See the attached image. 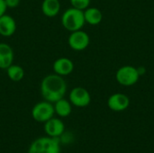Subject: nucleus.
Returning a JSON list of instances; mask_svg holds the SVG:
<instances>
[{
  "instance_id": "nucleus-1",
  "label": "nucleus",
  "mask_w": 154,
  "mask_h": 153,
  "mask_svg": "<svg viewBox=\"0 0 154 153\" xmlns=\"http://www.w3.org/2000/svg\"><path fill=\"white\" fill-rule=\"evenodd\" d=\"M40 91L44 100L53 104L64 97L67 92V83L63 77L55 73L50 74L42 79Z\"/></svg>"
},
{
  "instance_id": "nucleus-2",
  "label": "nucleus",
  "mask_w": 154,
  "mask_h": 153,
  "mask_svg": "<svg viewBox=\"0 0 154 153\" xmlns=\"http://www.w3.org/2000/svg\"><path fill=\"white\" fill-rule=\"evenodd\" d=\"M60 22L62 26L70 32L81 30L86 23L84 11L71 6L62 14Z\"/></svg>"
},
{
  "instance_id": "nucleus-3",
  "label": "nucleus",
  "mask_w": 154,
  "mask_h": 153,
  "mask_svg": "<svg viewBox=\"0 0 154 153\" xmlns=\"http://www.w3.org/2000/svg\"><path fill=\"white\" fill-rule=\"evenodd\" d=\"M28 153H60V142L50 136L37 138L31 143Z\"/></svg>"
},
{
  "instance_id": "nucleus-4",
  "label": "nucleus",
  "mask_w": 154,
  "mask_h": 153,
  "mask_svg": "<svg viewBox=\"0 0 154 153\" xmlns=\"http://www.w3.org/2000/svg\"><path fill=\"white\" fill-rule=\"evenodd\" d=\"M55 115L53 104L46 100L38 102L32 109V117L38 123L44 124Z\"/></svg>"
},
{
  "instance_id": "nucleus-5",
  "label": "nucleus",
  "mask_w": 154,
  "mask_h": 153,
  "mask_svg": "<svg viewBox=\"0 0 154 153\" xmlns=\"http://www.w3.org/2000/svg\"><path fill=\"white\" fill-rule=\"evenodd\" d=\"M140 75L137 68L130 65L121 67L116 73V79L117 83L125 87H131L136 84L139 80Z\"/></svg>"
},
{
  "instance_id": "nucleus-6",
  "label": "nucleus",
  "mask_w": 154,
  "mask_h": 153,
  "mask_svg": "<svg viewBox=\"0 0 154 153\" xmlns=\"http://www.w3.org/2000/svg\"><path fill=\"white\" fill-rule=\"evenodd\" d=\"M89 43V35L82 30L71 32L68 39L69 46L70 47V49L76 51H81L86 50L88 47Z\"/></svg>"
},
{
  "instance_id": "nucleus-7",
  "label": "nucleus",
  "mask_w": 154,
  "mask_h": 153,
  "mask_svg": "<svg viewBox=\"0 0 154 153\" xmlns=\"http://www.w3.org/2000/svg\"><path fill=\"white\" fill-rule=\"evenodd\" d=\"M69 100L74 106L86 107L91 102V96L86 88L82 87H76L69 92Z\"/></svg>"
},
{
  "instance_id": "nucleus-8",
  "label": "nucleus",
  "mask_w": 154,
  "mask_h": 153,
  "mask_svg": "<svg viewBox=\"0 0 154 153\" xmlns=\"http://www.w3.org/2000/svg\"><path fill=\"white\" fill-rule=\"evenodd\" d=\"M130 105L129 97L122 93H116L109 96L107 106L109 109L115 112H122L128 108Z\"/></svg>"
},
{
  "instance_id": "nucleus-9",
  "label": "nucleus",
  "mask_w": 154,
  "mask_h": 153,
  "mask_svg": "<svg viewBox=\"0 0 154 153\" xmlns=\"http://www.w3.org/2000/svg\"><path fill=\"white\" fill-rule=\"evenodd\" d=\"M43 128L47 136L52 138H59L64 133L65 124L60 118L52 117L44 123Z\"/></svg>"
},
{
  "instance_id": "nucleus-10",
  "label": "nucleus",
  "mask_w": 154,
  "mask_h": 153,
  "mask_svg": "<svg viewBox=\"0 0 154 153\" xmlns=\"http://www.w3.org/2000/svg\"><path fill=\"white\" fill-rule=\"evenodd\" d=\"M52 69L55 74L61 76V77H66V76L70 75L73 72L74 63L69 58L60 57V58H58L53 62Z\"/></svg>"
},
{
  "instance_id": "nucleus-11",
  "label": "nucleus",
  "mask_w": 154,
  "mask_h": 153,
  "mask_svg": "<svg viewBox=\"0 0 154 153\" xmlns=\"http://www.w3.org/2000/svg\"><path fill=\"white\" fill-rule=\"evenodd\" d=\"M16 31V22L14 17L5 14L0 17V35L11 37Z\"/></svg>"
},
{
  "instance_id": "nucleus-12",
  "label": "nucleus",
  "mask_w": 154,
  "mask_h": 153,
  "mask_svg": "<svg viewBox=\"0 0 154 153\" xmlns=\"http://www.w3.org/2000/svg\"><path fill=\"white\" fill-rule=\"evenodd\" d=\"M14 53L12 47L5 43L0 42V69H6L14 62Z\"/></svg>"
},
{
  "instance_id": "nucleus-13",
  "label": "nucleus",
  "mask_w": 154,
  "mask_h": 153,
  "mask_svg": "<svg viewBox=\"0 0 154 153\" xmlns=\"http://www.w3.org/2000/svg\"><path fill=\"white\" fill-rule=\"evenodd\" d=\"M60 11V0H43L42 3V12L47 17H55Z\"/></svg>"
},
{
  "instance_id": "nucleus-14",
  "label": "nucleus",
  "mask_w": 154,
  "mask_h": 153,
  "mask_svg": "<svg viewBox=\"0 0 154 153\" xmlns=\"http://www.w3.org/2000/svg\"><path fill=\"white\" fill-rule=\"evenodd\" d=\"M53 106L55 114L61 118L68 117L72 112L71 103L69 102V100H67L64 97L53 103Z\"/></svg>"
},
{
  "instance_id": "nucleus-15",
  "label": "nucleus",
  "mask_w": 154,
  "mask_h": 153,
  "mask_svg": "<svg viewBox=\"0 0 154 153\" xmlns=\"http://www.w3.org/2000/svg\"><path fill=\"white\" fill-rule=\"evenodd\" d=\"M84 17L86 23L90 25H97L102 22V12L97 7H88L84 10Z\"/></svg>"
},
{
  "instance_id": "nucleus-16",
  "label": "nucleus",
  "mask_w": 154,
  "mask_h": 153,
  "mask_svg": "<svg viewBox=\"0 0 154 153\" xmlns=\"http://www.w3.org/2000/svg\"><path fill=\"white\" fill-rule=\"evenodd\" d=\"M6 74L9 79L13 82H19L24 77V70L21 66L13 63L6 69Z\"/></svg>"
},
{
  "instance_id": "nucleus-17",
  "label": "nucleus",
  "mask_w": 154,
  "mask_h": 153,
  "mask_svg": "<svg viewBox=\"0 0 154 153\" xmlns=\"http://www.w3.org/2000/svg\"><path fill=\"white\" fill-rule=\"evenodd\" d=\"M72 7L84 11L90 5V0H69Z\"/></svg>"
},
{
  "instance_id": "nucleus-18",
  "label": "nucleus",
  "mask_w": 154,
  "mask_h": 153,
  "mask_svg": "<svg viewBox=\"0 0 154 153\" xmlns=\"http://www.w3.org/2000/svg\"><path fill=\"white\" fill-rule=\"evenodd\" d=\"M21 0H5L7 8H15L19 5Z\"/></svg>"
},
{
  "instance_id": "nucleus-19",
  "label": "nucleus",
  "mask_w": 154,
  "mask_h": 153,
  "mask_svg": "<svg viewBox=\"0 0 154 153\" xmlns=\"http://www.w3.org/2000/svg\"><path fill=\"white\" fill-rule=\"evenodd\" d=\"M6 10H7V6L5 5V0H0V17L5 14Z\"/></svg>"
},
{
  "instance_id": "nucleus-20",
  "label": "nucleus",
  "mask_w": 154,
  "mask_h": 153,
  "mask_svg": "<svg viewBox=\"0 0 154 153\" xmlns=\"http://www.w3.org/2000/svg\"><path fill=\"white\" fill-rule=\"evenodd\" d=\"M137 70H138V73L140 76H143L144 75V73L146 72V69L144 67H140V68H137Z\"/></svg>"
}]
</instances>
